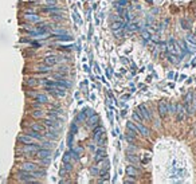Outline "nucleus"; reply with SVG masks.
Segmentation results:
<instances>
[{"instance_id": "1", "label": "nucleus", "mask_w": 196, "mask_h": 184, "mask_svg": "<svg viewBox=\"0 0 196 184\" xmlns=\"http://www.w3.org/2000/svg\"><path fill=\"white\" fill-rule=\"evenodd\" d=\"M20 169L22 171H28V172H31V171H39L40 167L36 163H32V161H24L20 164Z\"/></svg>"}, {"instance_id": "2", "label": "nucleus", "mask_w": 196, "mask_h": 184, "mask_svg": "<svg viewBox=\"0 0 196 184\" xmlns=\"http://www.w3.org/2000/svg\"><path fill=\"white\" fill-rule=\"evenodd\" d=\"M137 112L142 116V118L145 120V121H152V114H150V112L148 110V108H146L145 105H140L137 108Z\"/></svg>"}, {"instance_id": "3", "label": "nucleus", "mask_w": 196, "mask_h": 184, "mask_svg": "<svg viewBox=\"0 0 196 184\" xmlns=\"http://www.w3.org/2000/svg\"><path fill=\"white\" fill-rule=\"evenodd\" d=\"M185 106L183 104H177L176 105V118L177 121H183L185 118Z\"/></svg>"}, {"instance_id": "4", "label": "nucleus", "mask_w": 196, "mask_h": 184, "mask_svg": "<svg viewBox=\"0 0 196 184\" xmlns=\"http://www.w3.org/2000/svg\"><path fill=\"white\" fill-rule=\"evenodd\" d=\"M35 156L38 157V159H48V157H51V151H50V148H42L40 149H38V152L35 153Z\"/></svg>"}, {"instance_id": "5", "label": "nucleus", "mask_w": 196, "mask_h": 184, "mask_svg": "<svg viewBox=\"0 0 196 184\" xmlns=\"http://www.w3.org/2000/svg\"><path fill=\"white\" fill-rule=\"evenodd\" d=\"M40 148H42V145L40 144H28V145H26V147L23 148V152L35 155V153L38 152V149H40Z\"/></svg>"}, {"instance_id": "6", "label": "nucleus", "mask_w": 196, "mask_h": 184, "mask_svg": "<svg viewBox=\"0 0 196 184\" xmlns=\"http://www.w3.org/2000/svg\"><path fill=\"white\" fill-rule=\"evenodd\" d=\"M126 126H128V130H129V132H128V134H130V136L137 137L138 134H141V133H140V130H138V128L136 126V124H134L133 121H129Z\"/></svg>"}, {"instance_id": "7", "label": "nucleus", "mask_w": 196, "mask_h": 184, "mask_svg": "<svg viewBox=\"0 0 196 184\" xmlns=\"http://www.w3.org/2000/svg\"><path fill=\"white\" fill-rule=\"evenodd\" d=\"M157 109H159V114H160V117L164 118L165 116L168 114V105H167V102H165V101H160V102H159Z\"/></svg>"}, {"instance_id": "8", "label": "nucleus", "mask_w": 196, "mask_h": 184, "mask_svg": "<svg viewBox=\"0 0 196 184\" xmlns=\"http://www.w3.org/2000/svg\"><path fill=\"white\" fill-rule=\"evenodd\" d=\"M18 141L19 142H23L24 145H28V144H35V138L31 137L30 134H22V136H19L18 137Z\"/></svg>"}, {"instance_id": "9", "label": "nucleus", "mask_w": 196, "mask_h": 184, "mask_svg": "<svg viewBox=\"0 0 196 184\" xmlns=\"http://www.w3.org/2000/svg\"><path fill=\"white\" fill-rule=\"evenodd\" d=\"M103 134H105V128L102 125H99L98 128H95L94 132H93V138H94L95 141H98L103 137Z\"/></svg>"}, {"instance_id": "10", "label": "nucleus", "mask_w": 196, "mask_h": 184, "mask_svg": "<svg viewBox=\"0 0 196 184\" xmlns=\"http://www.w3.org/2000/svg\"><path fill=\"white\" fill-rule=\"evenodd\" d=\"M26 133L30 134L31 137H34L35 140H38V141H43L44 137H46V136H43L40 132H36V130H32V129H27L26 130Z\"/></svg>"}, {"instance_id": "11", "label": "nucleus", "mask_w": 196, "mask_h": 184, "mask_svg": "<svg viewBox=\"0 0 196 184\" xmlns=\"http://www.w3.org/2000/svg\"><path fill=\"white\" fill-rule=\"evenodd\" d=\"M126 173H128V176L130 177H137L140 175V171H138L134 165H129V167H126Z\"/></svg>"}, {"instance_id": "12", "label": "nucleus", "mask_w": 196, "mask_h": 184, "mask_svg": "<svg viewBox=\"0 0 196 184\" xmlns=\"http://www.w3.org/2000/svg\"><path fill=\"white\" fill-rule=\"evenodd\" d=\"M134 124H136V126L138 128V130H140V133H141L142 136H149L150 130H149L148 128H146V126L142 124V122H136V121H134Z\"/></svg>"}, {"instance_id": "13", "label": "nucleus", "mask_w": 196, "mask_h": 184, "mask_svg": "<svg viewBox=\"0 0 196 184\" xmlns=\"http://www.w3.org/2000/svg\"><path fill=\"white\" fill-rule=\"evenodd\" d=\"M98 121H99V116H98V114H91L90 117H89V120H87V126L97 125Z\"/></svg>"}, {"instance_id": "14", "label": "nucleus", "mask_w": 196, "mask_h": 184, "mask_svg": "<svg viewBox=\"0 0 196 184\" xmlns=\"http://www.w3.org/2000/svg\"><path fill=\"white\" fill-rule=\"evenodd\" d=\"M26 20L31 22V23H39L40 16H38L36 14H27V15H26Z\"/></svg>"}, {"instance_id": "15", "label": "nucleus", "mask_w": 196, "mask_h": 184, "mask_svg": "<svg viewBox=\"0 0 196 184\" xmlns=\"http://www.w3.org/2000/svg\"><path fill=\"white\" fill-rule=\"evenodd\" d=\"M30 114H31L32 118H43L44 117V110L43 109H34Z\"/></svg>"}, {"instance_id": "16", "label": "nucleus", "mask_w": 196, "mask_h": 184, "mask_svg": "<svg viewBox=\"0 0 196 184\" xmlns=\"http://www.w3.org/2000/svg\"><path fill=\"white\" fill-rule=\"evenodd\" d=\"M44 63H46V65H48V66H54V65H56V63H58V58H56L55 55L46 57V58H44Z\"/></svg>"}, {"instance_id": "17", "label": "nucleus", "mask_w": 196, "mask_h": 184, "mask_svg": "<svg viewBox=\"0 0 196 184\" xmlns=\"http://www.w3.org/2000/svg\"><path fill=\"white\" fill-rule=\"evenodd\" d=\"M106 159V155H105V149L101 148L99 147V149L97 151V155H95V160L97 161H103Z\"/></svg>"}, {"instance_id": "18", "label": "nucleus", "mask_w": 196, "mask_h": 184, "mask_svg": "<svg viewBox=\"0 0 196 184\" xmlns=\"http://www.w3.org/2000/svg\"><path fill=\"white\" fill-rule=\"evenodd\" d=\"M184 43H185V47H187V51H189V52H195L196 51V44L192 43V42H189L187 38L184 39Z\"/></svg>"}, {"instance_id": "19", "label": "nucleus", "mask_w": 196, "mask_h": 184, "mask_svg": "<svg viewBox=\"0 0 196 184\" xmlns=\"http://www.w3.org/2000/svg\"><path fill=\"white\" fill-rule=\"evenodd\" d=\"M35 102H40V104H47L48 102V98H47V95L46 94H40V93H38V95L35 97Z\"/></svg>"}, {"instance_id": "20", "label": "nucleus", "mask_w": 196, "mask_h": 184, "mask_svg": "<svg viewBox=\"0 0 196 184\" xmlns=\"http://www.w3.org/2000/svg\"><path fill=\"white\" fill-rule=\"evenodd\" d=\"M30 129L36 130V132H40V133H44V128L38 122H34V124H30Z\"/></svg>"}, {"instance_id": "21", "label": "nucleus", "mask_w": 196, "mask_h": 184, "mask_svg": "<svg viewBox=\"0 0 196 184\" xmlns=\"http://www.w3.org/2000/svg\"><path fill=\"white\" fill-rule=\"evenodd\" d=\"M39 83H40L39 79H36V78H28L27 81H26V85L30 87H35V86H38Z\"/></svg>"}, {"instance_id": "22", "label": "nucleus", "mask_w": 196, "mask_h": 184, "mask_svg": "<svg viewBox=\"0 0 196 184\" xmlns=\"http://www.w3.org/2000/svg\"><path fill=\"white\" fill-rule=\"evenodd\" d=\"M50 70L51 66H48V65H40L36 67V71H39V73H50Z\"/></svg>"}, {"instance_id": "23", "label": "nucleus", "mask_w": 196, "mask_h": 184, "mask_svg": "<svg viewBox=\"0 0 196 184\" xmlns=\"http://www.w3.org/2000/svg\"><path fill=\"white\" fill-rule=\"evenodd\" d=\"M36 31L40 32V34H44V32L48 31V26L47 24H39V26L36 27Z\"/></svg>"}, {"instance_id": "24", "label": "nucleus", "mask_w": 196, "mask_h": 184, "mask_svg": "<svg viewBox=\"0 0 196 184\" xmlns=\"http://www.w3.org/2000/svg\"><path fill=\"white\" fill-rule=\"evenodd\" d=\"M167 105H168V113L176 114V105L173 102H167Z\"/></svg>"}, {"instance_id": "25", "label": "nucleus", "mask_w": 196, "mask_h": 184, "mask_svg": "<svg viewBox=\"0 0 196 184\" xmlns=\"http://www.w3.org/2000/svg\"><path fill=\"white\" fill-rule=\"evenodd\" d=\"M124 28L125 27H122V28H117V30H112L114 34V36L116 38H121V36H124Z\"/></svg>"}, {"instance_id": "26", "label": "nucleus", "mask_w": 196, "mask_h": 184, "mask_svg": "<svg viewBox=\"0 0 196 184\" xmlns=\"http://www.w3.org/2000/svg\"><path fill=\"white\" fill-rule=\"evenodd\" d=\"M133 120L136 122H142L144 121V118H142V116L140 113H138V112H136V113H133Z\"/></svg>"}, {"instance_id": "27", "label": "nucleus", "mask_w": 196, "mask_h": 184, "mask_svg": "<svg viewBox=\"0 0 196 184\" xmlns=\"http://www.w3.org/2000/svg\"><path fill=\"white\" fill-rule=\"evenodd\" d=\"M167 57H168V59L171 61V62L179 63V57H177V55H175V54H168Z\"/></svg>"}, {"instance_id": "28", "label": "nucleus", "mask_w": 196, "mask_h": 184, "mask_svg": "<svg viewBox=\"0 0 196 184\" xmlns=\"http://www.w3.org/2000/svg\"><path fill=\"white\" fill-rule=\"evenodd\" d=\"M128 159H129V161H132L133 164H138V161H140V159H138L136 155H129V156H128Z\"/></svg>"}, {"instance_id": "29", "label": "nucleus", "mask_w": 196, "mask_h": 184, "mask_svg": "<svg viewBox=\"0 0 196 184\" xmlns=\"http://www.w3.org/2000/svg\"><path fill=\"white\" fill-rule=\"evenodd\" d=\"M141 36L145 40H148V39H150V32L148 30H141Z\"/></svg>"}, {"instance_id": "30", "label": "nucleus", "mask_w": 196, "mask_h": 184, "mask_svg": "<svg viewBox=\"0 0 196 184\" xmlns=\"http://www.w3.org/2000/svg\"><path fill=\"white\" fill-rule=\"evenodd\" d=\"M71 152H67V153H65V156H63V163H70V160H71Z\"/></svg>"}, {"instance_id": "31", "label": "nucleus", "mask_w": 196, "mask_h": 184, "mask_svg": "<svg viewBox=\"0 0 196 184\" xmlns=\"http://www.w3.org/2000/svg\"><path fill=\"white\" fill-rule=\"evenodd\" d=\"M187 39L196 44V34H188V35H187Z\"/></svg>"}, {"instance_id": "32", "label": "nucleus", "mask_w": 196, "mask_h": 184, "mask_svg": "<svg viewBox=\"0 0 196 184\" xmlns=\"http://www.w3.org/2000/svg\"><path fill=\"white\" fill-rule=\"evenodd\" d=\"M128 30H129L130 32L136 31V30H137V24H136V23H132V24H129V27H128Z\"/></svg>"}, {"instance_id": "33", "label": "nucleus", "mask_w": 196, "mask_h": 184, "mask_svg": "<svg viewBox=\"0 0 196 184\" xmlns=\"http://www.w3.org/2000/svg\"><path fill=\"white\" fill-rule=\"evenodd\" d=\"M26 94H27L28 97H34V98H35L36 95H38V93H36L35 90H28V91H27V93H26Z\"/></svg>"}, {"instance_id": "34", "label": "nucleus", "mask_w": 196, "mask_h": 184, "mask_svg": "<svg viewBox=\"0 0 196 184\" xmlns=\"http://www.w3.org/2000/svg\"><path fill=\"white\" fill-rule=\"evenodd\" d=\"M181 24H183V28H185V30H189V28H191L187 20H181Z\"/></svg>"}, {"instance_id": "35", "label": "nucleus", "mask_w": 196, "mask_h": 184, "mask_svg": "<svg viewBox=\"0 0 196 184\" xmlns=\"http://www.w3.org/2000/svg\"><path fill=\"white\" fill-rule=\"evenodd\" d=\"M40 145H42L43 148H51V147H52V145H51V142H50V141H44L43 144H40Z\"/></svg>"}, {"instance_id": "36", "label": "nucleus", "mask_w": 196, "mask_h": 184, "mask_svg": "<svg viewBox=\"0 0 196 184\" xmlns=\"http://www.w3.org/2000/svg\"><path fill=\"white\" fill-rule=\"evenodd\" d=\"M46 3L51 4V5H56V4H58V1H56V0H46Z\"/></svg>"}, {"instance_id": "37", "label": "nucleus", "mask_w": 196, "mask_h": 184, "mask_svg": "<svg viewBox=\"0 0 196 184\" xmlns=\"http://www.w3.org/2000/svg\"><path fill=\"white\" fill-rule=\"evenodd\" d=\"M98 172H99V168H95V167L91 168V173H93V175H97Z\"/></svg>"}, {"instance_id": "38", "label": "nucleus", "mask_w": 196, "mask_h": 184, "mask_svg": "<svg viewBox=\"0 0 196 184\" xmlns=\"http://www.w3.org/2000/svg\"><path fill=\"white\" fill-rule=\"evenodd\" d=\"M125 183H126V184H129V183H136V181H134L133 179H130V180H125Z\"/></svg>"}, {"instance_id": "39", "label": "nucleus", "mask_w": 196, "mask_h": 184, "mask_svg": "<svg viewBox=\"0 0 196 184\" xmlns=\"http://www.w3.org/2000/svg\"><path fill=\"white\" fill-rule=\"evenodd\" d=\"M195 66H196V63H195Z\"/></svg>"}, {"instance_id": "40", "label": "nucleus", "mask_w": 196, "mask_h": 184, "mask_svg": "<svg viewBox=\"0 0 196 184\" xmlns=\"http://www.w3.org/2000/svg\"><path fill=\"white\" fill-rule=\"evenodd\" d=\"M195 34H196V31H195Z\"/></svg>"}]
</instances>
